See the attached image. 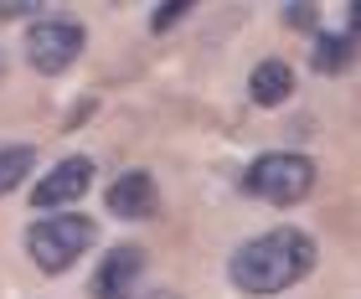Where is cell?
<instances>
[{"instance_id":"ba28073f","label":"cell","mask_w":361,"mask_h":299,"mask_svg":"<svg viewBox=\"0 0 361 299\" xmlns=\"http://www.w3.org/2000/svg\"><path fill=\"white\" fill-rule=\"evenodd\" d=\"M289 93H294V73H289V62L264 57V62L253 68V78H248V98H253L258 109H279Z\"/></svg>"},{"instance_id":"8992f818","label":"cell","mask_w":361,"mask_h":299,"mask_svg":"<svg viewBox=\"0 0 361 299\" xmlns=\"http://www.w3.org/2000/svg\"><path fill=\"white\" fill-rule=\"evenodd\" d=\"M140 279H145V253L135 243H124V248H114V253H104V263H98L93 299H135Z\"/></svg>"},{"instance_id":"6da1fadb","label":"cell","mask_w":361,"mask_h":299,"mask_svg":"<svg viewBox=\"0 0 361 299\" xmlns=\"http://www.w3.org/2000/svg\"><path fill=\"white\" fill-rule=\"evenodd\" d=\"M227 269H233V284L243 294H279L315 269V243L300 227H279V232H264V238L243 243Z\"/></svg>"},{"instance_id":"7c38bea8","label":"cell","mask_w":361,"mask_h":299,"mask_svg":"<svg viewBox=\"0 0 361 299\" xmlns=\"http://www.w3.org/2000/svg\"><path fill=\"white\" fill-rule=\"evenodd\" d=\"M279 16H284V26H294V31H315V6H284Z\"/></svg>"},{"instance_id":"52a82bcc","label":"cell","mask_w":361,"mask_h":299,"mask_svg":"<svg viewBox=\"0 0 361 299\" xmlns=\"http://www.w3.org/2000/svg\"><path fill=\"white\" fill-rule=\"evenodd\" d=\"M155 202H160V191H155V181L145 171H129V176H119L109 186V212H114V217H124V222L155 217Z\"/></svg>"},{"instance_id":"30bf717a","label":"cell","mask_w":361,"mask_h":299,"mask_svg":"<svg viewBox=\"0 0 361 299\" xmlns=\"http://www.w3.org/2000/svg\"><path fill=\"white\" fill-rule=\"evenodd\" d=\"M351 52H356V37H315V73H346L351 68Z\"/></svg>"},{"instance_id":"277c9868","label":"cell","mask_w":361,"mask_h":299,"mask_svg":"<svg viewBox=\"0 0 361 299\" xmlns=\"http://www.w3.org/2000/svg\"><path fill=\"white\" fill-rule=\"evenodd\" d=\"M88 47V26L83 21H68V16H52V21H37L26 31V62L47 78L68 73Z\"/></svg>"},{"instance_id":"8fae6325","label":"cell","mask_w":361,"mask_h":299,"mask_svg":"<svg viewBox=\"0 0 361 299\" xmlns=\"http://www.w3.org/2000/svg\"><path fill=\"white\" fill-rule=\"evenodd\" d=\"M186 16H191V0H176V6H155L150 26H155V31H171L176 21H186Z\"/></svg>"},{"instance_id":"7a4b0ae2","label":"cell","mask_w":361,"mask_h":299,"mask_svg":"<svg viewBox=\"0 0 361 299\" xmlns=\"http://www.w3.org/2000/svg\"><path fill=\"white\" fill-rule=\"evenodd\" d=\"M243 191L258 196V202H274V207H294L315 191V160L294 155V150H269V155H258L248 165Z\"/></svg>"},{"instance_id":"9c48e42d","label":"cell","mask_w":361,"mask_h":299,"mask_svg":"<svg viewBox=\"0 0 361 299\" xmlns=\"http://www.w3.org/2000/svg\"><path fill=\"white\" fill-rule=\"evenodd\" d=\"M37 165V150L31 145H0V196H11Z\"/></svg>"},{"instance_id":"9a60e30c","label":"cell","mask_w":361,"mask_h":299,"mask_svg":"<svg viewBox=\"0 0 361 299\" xmlns=\"http://www.w3.org/2000/svg\"><path fill=\"white\" fill-rule=\"evenodd\" d=\"M0 78H6V57H0Z\"/></svg>"},{"instance_id":"5bb4252c","label":"cell","mask_w":361,"mask_h":299,"mask_svg":"<svg viewBox=\"0 0 361 299\" xmlns=\"http://www.w3.org/2000/svg\"><path fill=\"white\" fill-rule=\"evenodd\" d=\"M145 299H180V294H176V289H150Z\"/></svg>"},{"instance_id":"5b68a950","label":"cell","mask_w":361,"mask_h":299,"mask_svg":"<svg viewBox=\"0 0 361 299\" xmlns=\"http://www.w3.org/2000/svg\"><path fill=\"white\" fill-rule=\"evenodd\" d=\"M88 186H93V160H88V155H68L62 165H52V171L37 181V191H31V207L57 212V207L78 202Z\"/></svg>"},{"instance_id":"3957f363","label":"cell","mask_w":361,"mask_h":299,"mask_svg":"<svg viewBox=\"0 0 361 299\" xmlns=\"http://www.w3.org/2000/svg\"><path fill=\"white\" fill-rule=\"evenodd\" d=\"M93 238H98L93 217L62 212V217H42V222H31V232H26V253L37 258V269H42V274H68L73 263L93 248Z\"/></svg>"},{"instance_id":"4fadbf2b","label":"cell","mask_w":361,"mask_h":299,"mask_svg":"<svg viewBox=\"0 0 361 299\" xmlns=\"http://www.w3.org/2000/svg\"><path fill=\"white\" fill-rule=\"evenodd\" d=\"M0 21H37V6H16V0H6V6H0Z\"/></svg>"}]
</instances>
